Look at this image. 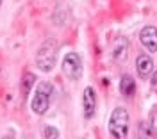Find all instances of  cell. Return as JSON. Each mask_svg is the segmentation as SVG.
<instances>
[{
  "instance_id": "cell-10",
  "label": "cell",
  "mask_w": 157,
  "mask_h": 139,
  "mask_svg": "<svg viewBox=\"0 0 157 139\" xmlns=\"http://www.w3.org/2000/svg\"><path fill=\"white\" fill-rule=\"evenodd\" d=\"M137 137H155L150 123H139L137 127Z\"/></svg>"
},
{
  "instance_id": "cell-7",
  "label": "cell",
  "mask_w": 157,
  "mask_h": 139,
  "mask_svg": "<svg viewBox=\"0 0 157 139\" xmlns=\"http://www.w3.org/2000/svg\"><path fill=\"white\" fill-rule=\"evenodd\" d=\"M136 70L137 73H139V77L141 79H147L152 75V71H154V61L150 55L147 54H141V55H137L136 59Z\"/></svg>"
},
{
  "instance_id": "cell-15",
  "label": "cell",
  "mask_w": 157,
  "mask_h": 139,
  "mask_svg": "<svg viewBox=\"0 0 157 139\" xmlns=\"http://www.w3.org/2000/svg\"><path fill=\"white\" fill-rule=\"evenodd\" d=\"M0 6H2V0H0Z\"/></svg>"
},
{
  "instance_id": "cell-3",
  "label": "cell",
  "mask_w": 157,
  "mask_h": 139,
  "mask_svg": "<svg viewBox=\"0 0 157 139\" xmlns=\"http://www.w3.org/2000/svg\"><path fill=\"white\" fill-rule=\"evenodd\" d=\"M52 93H54V86L47 82V80H41L38 86H36V91H34V96H32V102H30V107L32 111L43 116L50 107V98H52Z\"/></svg>"
},
{
  "instance_id": "cell-11",
  "label": "cell",
  "mask_w": 157,
  "mask_h": 139,
  "mask_svg": "<svg viewBox=\"0 0 157 139\" xmlns=\"http://www.w3.org/2000/svg\"><path fill=\"white\" fill-rule=\"evenodd\" d=\"M32 84H34V75H32V73H27V75L23 77V82H21V88H23V93H25V95H27V91H30Z\"/></svg>"
},
{
  "instance_id": "cell-5",
  "label": "cell",
  "mask_w": 157,
  "mask_h": 139,
  "mask_svg": "<svg viewBox=\"0 0 157 139\" xmlns=\"http://www.w3.org/2000/svg\"><path fill=\"white\" fill-rule=\"evenodd\" d=\"M82 111L86 119H91L97 112V91L91 86H88L82 93Z\"/></svg>"
},
{
  "instance_id": "cell-12",
  "label": "cell",
  "mask_w": 157,
  "mask_h": 139,
  "mask_svg": "<svg viewBox=\"0 0 157 139\" xmlns=\"http://www.w3.org/2000/svg\"><path fill=\"white\" fill-rule=\"evenodd\" d=\"M43 136H45V137H59V130L54 129V127H47Z\"/></svg>"
},
{
  "instance_id": "cell-6",
  "label": "cell",
  "mask_w": 157,
  "mask_h": 139,
  "mask_svg": "<svg viewBox=\"0 0 157 139\" xmlns=\"http://www.w3.org/2000/svg\"><path fill=\"white\" fill-rule=\"evenodd\" d=\"M139 39L148 52L152 54L157 52V27H152V25L143 27V30L139 32Z\"/></svg>"
},
{
  "instance_id": "cell-1",
  "label": "cell",
  "mask_w": 157,
  "mask_h": 139,
  "mask_svg": "<svg viewBox=\"0 0 157 139\" xmlns=\"http://www.w3.org/2000/svg\"><path fill=\"white\" fill-rule=\"evenodd\" d=\"M57 52H59V45L56 39L43 41V45L39 47L38 54H36V66L45 73L52 71L54 66H56V61H57Z\"/></svg>"
},
{
  "instance_id": "cell-13",
  "label": "cell",
  "mask_w": 157,
  "mask_h": 139,
  "mask_svg": "<svg viewBox=\"0 0 157 139\" xmlns=\"http://www.w3.org/2000/svg\"><path fill=\"white\" fill-rule=\"evenodd\" d=\"M150 125H152V130H154V136L157 137V111L152 112V118H150Z\"/></svg>"
},
{
  "instance_id": "cell-14",
  "label": "cell",
  "mask_w": 157,
  "mask_h": 139,
  "mask_svg": "<svg viewBox=\"0 0 157 139\" xmlns=\"http://www.w3.org/2000/svg\"><path fill=\"white\" fill-rule=\"evenodd\" d=\"M150 84H152L154 91L157 93V71H154V73H152V77H150Z\"/></svg>"
},
{
  "instance_id": "cell-9",
  "label": "cell",
  "mask_w": 157,
  "mask_h": 139,
  "mask_svg": "<svg viewBox=\"0 0 157 139\" xmlns=\"http://www.w3.org/2000/svg\"><path fill=\"white\" fill-rule=\"evenodd\" d=\"M120 91H121V95L125 98L134 96V93H136V82H134V79L130 75H123L121 77V80H120Z\"/></svg>"
},
{
  "instance_id": "cell-8",
  "label": "cell",
  "mask_w": 157,
  "mask_h": 139,
  "mask_svg": "<svg viewBox=\"0 0 157 139\" xmlns=\"http://www.w3.org/2000/svg\"><path fill=\"white\" fill-rule=\"evenodd\" d=\"M128 47H130V45H128L127 38H116V39H114V45H113V57H114V61L123 62V61L127 59Z\"/></svg>"
},
{
  "instance_id": "cell-4",
  "label": "cell",
  "mask_w": 157,
  "mask_h": 139,
  "mask_svg": "<svg viewBox=\"0 0 157 139\" xmlns=\"http://www.w3.org/2000/svg\"><path fill=\"white\" fill-rule=\"evenodd\" d=\"M63 73H64L70 80H78L82 77V73H84V64H82V59H80L78 54H75V52L66 54V57L63 61Z\"/></svg>"
},
{
  "instance_id": "cell-2",
  "label": "cell",
  "mask_w": 157,
  "mask_h": 139,
  "mask_svg": "<svg viewBox=\"0 0 157 139\" xmlns=\"http://www.w3.org/2000/svg\"><path fill=\"white\" fill-rule=\"evenodd\" d=\"M128 125H130V116H128L127 109L123 107H118L111 112V118H109V134L116 139H123L128 136Z\"/></svg>"
}]
</instances>
